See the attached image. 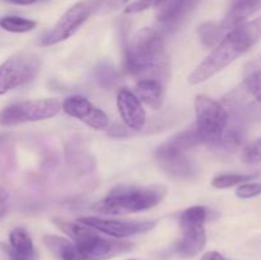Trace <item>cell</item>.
<instances>
[{"label":"cell","mask_w":261,"mask_h":260,"mask_svg":"<svg viewBox=\"0 0 261 260\" xmlns=\"http://www.w3.org/2000/svg\"><path fill=\"white\" fill-rule=\"evenodd\" d=\"M125 70L137 78L166 82L170 76V59L162 36L154 28H142L130 37L124 50Z\"/></svg>","instance_id":"obj_1"},{"label":"cell","mask_w":261,"mask_h":260,"mask_svg":"<svg viewBox=\"0 0 261 260\" xmlns=\"http://www.w3.org/2000/svg\"><path fill=\"white\" fill-rule=\"evenodd\" d=\"M259 41V37L255 35L249 23L244 22L236 25L227 32L223 40L196 66L195 70L189 76V82L191 84H199L208 81L233 63L239 56L250 50Z\"/></svg>","instance_id":"obj_2"},{"label":"cell","mask_w":261,"mask_h":260,"mask_svg":"<svg viewBox=\"0 0 261 260\" xmlns=\"http://www.w3.org/2000/svg\"><path fill=\"white\" fill-rule=\"evenodd\" d=\"M166 191L167 189L162 185L117 186L93 206V211L103 216H122L148 211L163 200Z\"/></svg>","instance_id":"obj_3"},{"label":"cell","mask_w":261,"mask_h":260,"mask_svg":"<svg viewBox=\"0 0 261 260\" xmlns=\"http://www.w3.org/2000/svg\"><path fill=\"white\" fill-rule=\"evenodd\" d=\"M56 226L65 232L74 242L86 260H107L132 250L133 245L126 241L106 239L98 231L81 222L54 219Z\"/></svg>","instance_id":"obj_4"},{"label":"cell","mask_w":261,"mask_h":260,"mask_svg":"<svg viewBox=\"0 0 261 260\" xmlns=\"http://www.w3.org/2000/svg\"><path fill=\"white\" fill-rule=\"evenodd\" d=\"M201 144L195 129L185 130L173 135L155 150V158L165 172L177 178H193L195 165L189 158V152Z\"/></svg>","instance_id":"obj_5"},{"label":"cell","mask_w":261,"mask_h":260,"mask_svg":"<svg viewBox=\"0 0 261 260\" xmlns=\"http://www.w3.org/2000/svg\"><path fill=\"white\" fill-rule=\"evenodd\" d=\"M196 133L200 142L209 147H218L224 129L228 124L229 112L221 102L204 94L195 99Z\"/></svg>","instance_id":"obj_6"},{"label":"cell","mask_w":261,"mask_h":260,"mask_svg":"<svg viewBox=\"0 0 261 260\" xmlns=\"http://www.w3.org/2000/svg\"><path fill=\"white\" fill-rule=\"evenodd\" d=\"M208 214V209L201 205L190 206L181 213V239L176 244V251L181 256H195L205 247V222Z\"/></svg>","instance_id":"obj_7"},{"label":"cell","mask_w":261,"mask_h":260,"mask_svg":"<svg viewBox=\"0 0 261 260\" xmlns=\"http://www.w3.org/2000/svg\"><path fill=\"white\" fill-rule=\"evenodd\" d=\"M41 65L40 56L32 53H19L7 59L0 65V96L32 82Z\"/></svg>","instance_id":"obj_8"},{"label":"cell","mask_w":261,"mask_h":260,"mask_svg":"<svg viewBox=\"0 0 261 260\" xmlns=\"http://www.w3.org/2000/svg\"><path fill=\"white\" fill-rule=\"evenodd\" d=\"M61 105L55 98L32 99L9 105L0 111V125L14 126L23 122L42 121L56 116Z\"/></svg>","instance_id":"obj_9"},{"label":"cell","mask_w":261,"mask_h":260,"mask_svg":"<svg viewBox=\"0 0 261 260\" xmlns=\"http://www.w3.org/2000/svg\"><path fill=\"white\" fill-rule=\"evenodd\" d=\"M98 0H82L69 8L53 30L42 38V45L51 46L70 38L87 22L92 13L97 9Z\"/></svg>","instance_id":"obj_10"},{"label":"cell","mask_w":261,"mask_h":260,"mask_svg":"<svg viewBox=\"0 0 261 260\" xmlns=\"http://www.w3.org/2000/svg\"><path fill=\"white\" fill-rule=\"evenodd\" d=\"M79 222L115 239H124L134 235L145 233L152 231L155 227V222L153 221H120V219H107L101 217H83L79 219Z\"/></svg>","instance_id":"obj_11"},{"label":"cell","mask_w":261,"mask_h":260,"mask_svg":"<svg viewBox=\"0 0 261 260\" xmlns=\"http://www.w3.org/2000/svg\"><path fill=\"white\" fill-rule=\"evenodd\" d=\"M63 110L66 115L84 122L92 129L105 130L110 125V119L107 117V115L98 107L94 106L86 97H68L63 102Z\"/></svg>","instance_id":"obj_12"},{"label":"cell","mask_w":261,"mask_h":260,"mask_svg":"<svg viewBox=\"0 0 261 260\" xmlns=\"http://www.w3.org/2000/svg\"><path fill=\"white\" fill-rule=\"evenodd\" d=\"M117 110L122 121L129 129L139 132L147 122V114L135 93L129 88H121L117 92Z\"/></svg>","instance_id":"obj_13"},{"label":"cell","mask_w":261,"mask_h":260,"mask_svg":"<svg viewBox=\"0 0 261 260\" xmlns=\"http://www.w3.org/2000/svg\"><path fill=\"white\" fill-rule=\"evenodd\" d=\"M260 9L261 0H232L228 13L221 23L229 31L236 25L244 23L250 15Z\"/></svg>","instance_id":"obj_14"},{"label":"cell","mask_w":261,"mask_h":260,"mask_svg":"<svg viewBox=\"0 0 261 260\" xmlns=\"http://www.w3.org/2000/svg\"><path fill=\"white\" fill-rule=\"evenodd\" d=\"M135 96L152 110H160L163 105V84L154 79H140L135 86Z\"/></svg>","instance_id":"obj_15"},{"label":"cell","mask_w":261,"mask_h":260,"mask_svg":"<svg viewBox=\"0 0 261 260\" xmlns=\"http://www.w3.org/2000/svg\"><path fill=\"white\" fill-rule=\"evenodd\" d=\"M43 245L60 260H86L73 241L55 235H46Z\"/></svg>","instance_id":"obj_16"},{"label":"cell","mask_w":261,"mask_h":260,"mask_svg":"<svg viewBox=\"0 0 261 260\" xmlns=\"http://www.w3.org/2000/svg\"><path fill=\"white\" fill-rule=\"evenodd\" d=\"M9 246L15 254L27 257V259H32L36 255L32 239L30 237L28 232L24 228H20V227H17V228L10 231Z\"/></svg>","instance_id":"obj_17"},{"label":"cell","mask_w":261,"mask_h":260,"mask_svg":"<svg viewBox=\"0 0 261 260\" xmlns=\"http://www.w3.org/2000/svg\"><path fill=\"white\" fill-rule=\"evenodd\" d=\"M228 30L222 23L206 22L199 27L198 33L201 43L208 48H214L227 35Z\"/></svg>","instance_id":"obj_18"},{"label":"cell","mask_w":261,"mask_h":260,"mask_svg":"<svg viewBox=\"0 0 261 260\" xmlns=\"http://www.w3.org/2000/svg\"><path fill=\"white\" fill-rule=\"evenodd\" d=\"M184 0H154L155 17L161 23L175 22L182 8Z\"/></svg>","instance_id":"obj_19"},{"label":"cell","mask_w":261,"mask_h":260,"mask_svg":"<svg viewBox=\"0 0 261 260\" xmlns=\"http://www.w3.org/2000/svg\"><path fill=\"white\" fill-rule=\"evenodd\" d=\"M244 87L257 102L261 103V68L255 64H249L246 66Z\"/></svg>","instance_id":"obj_20"},{"label":"cell","mask_w":261,"mask_h":260,"mask_svg":"<svg viewBox=\"0 0 261 260\" xmlns=\"http://www.w3.org/2000/svg\"><path fill=\"white\" fill-rule=\"evenodd\" d=\"M36 25H37L36 20L17 17V15H7V17L0 18V27L8 32L25 33L35 30Z\"/></svg>","instance_id":"obj_21"},{"label":"cell","mask_w":261,"mask_h":260,"mask_svg":"<svg viewBox=\"0 0 261 260\" xmlns=\"http://www.w3.org/2000/svg\"><path fill=\"white\" fill-rule=\"evenodd\" d=\"M256 173H221L212 180V186L216 189H227L245 184L256 177Z\"/></svg>","instance_id":"obj_22"},{"label":"cell","mask_w":261,"mask_h":260,"mask_svg":"<svg viewBox=\"0 0 261 260\" xmlns=\"http://www.w3.org/2000/svg\"><path fill=\"white\" fill-rule=\"evenodd\" d=\"M97 79L102 87L109 88L114 86L115 82L117 81V73L109 64H101L97 69Z\"/></svg>","instance_id":"obj_23"},{"label":"cell","mask_w":261,"mask_h":260,"mask_svg":"<svg viewBox=\"0 0 261 260\" xmlns=\"http://www.w3.org/2000/svg\"><path fill=\"white\" fill-rule=\"evenodd\" d=\"M242 160L246 163L261 162V138L245 148L242 152Z\"/></svg>","instance_id":"obj_24"},{"label":"cell","mask_w":261,"mask_h":260,"mask_svg":"<svg viewBox=\"0 0 261 260\" xmlns=\"http://www.w3.org/2000/svg\"><path fill=\"white\" fill-rule=\"evenodd\" d=\"M261 194V183H245L237 189L236 195L241 199H251Z\"/></svg>","instance_id":"obj_25"},{"label":"cell","mask_w":261,"mask_h":260,"mask_svg":"<svg viewBox=\"0 0 261 260\" xmlns=\"http://www.w3.org/2000/svg\"><path fill=\"white\" fill-rule=\"evenodd\" d=\"M154 0H135L134 3H130L125 9L126 14H135V13L144 12V10L153 8Z\"/></svg>","instance_id":"obj_26"},{"label":"cell","mask_w":261,"mask_h":260,"mask_svg":"<svg viewBox=\"0 0 261 260\" xmlns=\"http://www.w3.org/2000/svg\"><path fill=\"white\" fill-rule=\"evenodd\" d=\"M129 0H98V5L97 8H101V9L106 10V12H112V10H116L119 8L124 7L125 4H127Z\"/></svg>","instance_id":"obj_27"},{"label":"cell","mask_w":261,"mask_h":260,"mask_svg":"<svg viewBox=\"0 0 261 260\" xmlns=\"http://www.w3.org/2000/svg\"><path fill=\"white\" fill-rule=\"evenodd\" d=\"M129 127H124L119 124L112 125L111 127H109V135L114 138H124L129 135Z\"/></svg>","instance_id":"obj_28"},{"label":"cell","mask_w":261,"mask_h":260,"mask_svg":"<svg viewBox=\"0 0 261 260\" xmlns=\"http://www.w3.org/2000/svg\"><path fill=\"white\" fill-rule=\"evenodd\" d=\"M199 2H200V0H184L181 12H180V14H178V17L176 18L175 22H180L181 17H184V15H186L188 13H190V10H193L194 8L199 4Z\"/></svg>","instance_id":"obj_29"},{"label":"cell","mask_w":261,"mask_h":260,"mask_svg":"<svg viewBox=\"0 0 261 260\" xmlns=\"http://www.w3.org/2000/svg\"><path fill=\"white\" fill-rule=\"evenodd\" d=\"M200 260H228V259L217 251H209L206 252V254H204Z\"/></svg>","instance_id":"obj_30"},{"label":"cell","mask_w":261,"mask_h":260,"mask_svg":"<svg viewBox=\"0 0 261 260\" xmlns=\"http://www.w3.org/2000/svg\"><path fill=\"white\" fill-rule=\"evenodd\" d=\"M2 249L4 250L8 255H9L10 260H30V259H27V257H23V256H20V255L15 254V252L10 249V246H7V245H2Z\"/></svg>","instance_id":"obj_31"},{"label":"cell","mask_w":261,"mask_h":260,"mask_svg":"<svg viewBox=\"0 0 261 260\" xmlns=\"http://www.w3.org/2000/svg\"><path fill=\"white\" fill-rule=\"evenodd\" d=\"M3 2L9 3V4H14V5H31L40 2V0H3Z\"/></svg>","instance_id":"obj_32"},{"label":"cell","mask_w":261,"mask_h":260,"mask_svg":"<svg viewBox=\"0 0 261 260\" xmlns=\"http://www.w3.org/2000/svg\"><path fill=\"white\" fill-rule=\"evenodd\" d=\"M8 191L5 190L3 186H0V201H7L8 200Z\"/></svg>","instance_id":"obj_33"},{"label":"cell","mask_w":261,"mask_h":260,"mask_svg":"<svg viewBox=\"0 0 261 260\" xmlns=\"http://www.w3.org/2000/svg\"><path fill=\"white\" fill-rule=\"evenodd\" d=\"M7 213V201H0V219Z\"/></svg>","instance_id":"obj_34"},{"label":"cell","mask_w":261,"mask_h":260,"mask_svg":"<svg viewBox=\"0 0 261 260\" xmlns=\"http://www.w3.org/2000/svg\"><path fill=\"white\" fill-rule=\"evenodd\" d=\"M129 260H135V259H129Z\"/></svg>","instance_id":"obj_35"},{"label":"cell","mask_w":261,"mask_h":260,"mask_svg":"<svg viewBox=\"0 0 261 260\" xmlns=\"http://www.w3.org/2000/svg\"><path fill=\"white\" fill-rule=\"evenodd\" d=\"M260 61H261V55H260Z\"/></svg>","instance_id":"obj_36"},{"label":"cell","mask_w":261,"mask_h":260,"mask_svg":"<svg viewBox=\"0 0 261 260\" xmlns=\"http://www.w3.org/2000/svg\"><path fill=\"white\" fill-rule=\"evenodd\" d=\"M43 2H46V0H43Z\"/></svg>","instance_id":"obj_37"}]
</instances>
